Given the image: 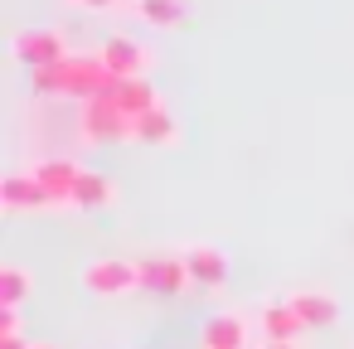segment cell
<instances>
[{"label": "cell", "mask_w": 354, "mask_h": 349, "mask_svg": "<svg viewBox=\"0 0 354 349\" xmlns=\"http://www.w3.org/2000/svg\"><path fill=\"white\" fill-rule=\"evenodd\" d=\"M78 180H83V165H73V160H64V155L35 165V185L49 194L54 209H73V189H78Z\"/></svg>", "instance_id": "7a4b0ae2"}, {"label": "cell", "mask_w": 354, "mask_h": 349, "mask_svg": "<svg viewBox=\"0 0 354 349\" xmlns=\"http://www.w3.org/2000/svg\"><path fill=\"white\" fill-rule=\"evenodd\" d=\"M30 349H54V344H30Z\"/></svg>", "instance_id": "7402d4cb"}, {"label": "cell", "mask_w": 354, "mask_h": 349, "mask_svg": "<svg viewBox=\"0 0 354 349\" xmlns=\"http://www.w3.org/2000/svg\"><path fill=\"white\" fill-rule=\"evenodd\" d=\"M112 199H117V185L97 170H83V180L73 189V209H107Z\"/></svg>", "instance_id": "9a60e30c"}, {"label": "cell", "mask_w": 354, "mask_h": 349, "mask_svg": "<svg viewBox=\"0 0 354 349\" xmlns=\"http://www.w3.org/2000/svg\"><path fill=\"white\" fill-rule=\"evenodd\" d=\"M131 117L127 112H117L107 97H93L88 102V117H83V136L88 141H131Z\"/></svg>", "instance_id": "277c9868"}, {"label": "cell", "mask_w": 354, "mask_h": 349, "mask_svg": "<svg viewBox=\"0 0 354 349\" xmlns=\"http://www.w3.org/2000/svg\"><path fill=\"white\" fill-rule=\"evenodd\" d=\"M286 301H291V310L301 315V325H310V330L335 325V315H339L335 296H325V291H296V296H286Z\"/></svg>", "instance_id": "7c38bea8"}, {"label": "cell", "mask_w": 354, "mask_h": 349, "mask_svg": "<svg viewBox=\"0 0 354 349\" xmlns=\"http://www.w3.org/2000/svg\"><path fill=\"white\" fill-rule=\"evenodd\" d=\"M117 112H127L131 122L141 117V112H151V107H160V97H156V88L146 83V78H117L107 93H102Z\"/></svg>", "instance_id": "ba28073f"}, {"label": "cell", "mask_w": 354, "mask_h": 349, "mask_svg": "<svg viewBox=\"0 0 354 349\" xmlns=\"http://www.w3.org/2000/svg\"><path fill=\"white\" fill-rule=\"evenodd\" d=\"M185 272H189L194 286H223V276H228V257H223L218 247H209V243H194V247L185 252Z\"/></svg>", "instance_id": "9c48e42d"}, {"label": "cell", "mask_w": 354, "mask_h": 349, "mask_svg": "<svg viewBox=\"0 0 354 349\" xmlns=\"http://www.w3.org/2000/svg\"><path fill=\"white\" fill-rule=\"evenodd\" d=\"M131 141H141V146H175V141H180V126H175L170 107L160 102V107L141 112L136 126H131Z\"/></svg>", "instance_id": "30bf717a"}, {"label": "cell", "mask_w": 354, "mask_h": 349, "mask_svg": "<svg viewBox=\"0 0 354 349\" xmlns=\"http://www.w3.org/2000/svg\"><path fill=\"white\" fill-rule=\"evenodd\" d=\"M136 10L151 25H180L185 20V0H136Z\"/></svg>", "instance_id": "e0dca14e"}, {"label": "cell", "mask_w": 354, "mask_h": 349, "mask_svg": "<svg viewBox=\"0 0 354 349\" xmlns=\"http://www.w3.org/2000/svg\"><path fill=\"white\" fill-rule=\"evenodd\" d=\"M0 349H30V344H25V339L15 334V339H0Z\"/></svg>", "instance_id": "d6986e66"}, {"label": "cell", "mask_w": 354, "mask_h": 349, "mask_svg": "<svg viewBox=\"0 0 354 349\" xmlns=\"http://www.w3.org/2000/svg\"><path fill=\"white\" fill-rule=\"evenodd\" d=\"M15 334H20V310L0 305V339H15Z\"/></svg>", "instance_id": "ac0fdd59"}, {"label": "cell", "mask_w": 354, "mask_h": 349, "mask_svg": "<svg viewBox=\"0 0 354 349\" xmlns=\"http://www.w3.org/2000/svg\"><path fill=\"white\" fill-rule=\"evenodd\" d=\"M199 339H204V349H248V325L238 315H214Z\"/></svg>", "instance_id": "5bb4252c"}, {"label": "cell", "mask_w": 354, "mask_h": 349, "mask_svg": "<svg viewBox=\"0 0 354 349\" xmlns=\"http://www.w3.org/2000/svg\"><path fill=\"white\" fill-rule=\"evenodd\" d=\"M30 83H35L39 93H64V97H83V102H93V97H102L117 78L107 73V64H102L97 54H78V59L54 64V68H35Z\"/></svg>", "instance_id": "6da1fadb"}, {"label": "cell", "mask_w": 354, "mask_h": 349, "mask_svg": "<svg viewBox=\"0 0 354 349\" xmlns=\"http://www.w3.org/2000/svg\"><path fill=\"white\" fill-rule=\"evenodd\" d=\"M97 59L107 64L112 78H141V73H146V49H141L131 35H112V39L97 49Z\"/></svg>", "instance_id": "8992f818"}, {"label": "cell", "mask_w": 354, "mask_h": 349, "mask_svg": "<svg viewBox=\"0 0 354 349\" xmlns=\"http://www.w3.org/2000/svg\"><path fill=\"white\" fill-rule=\"evenodd\" d=\"M0 204L6 209H54L49 194L35 185V175H6L0 180Z\"/></svg>", "instance_id": "8fae6325"}, {"label": "cell", "mask_w": 354, "mask_h": 349, "mask_svg": "<svg viewBox=\"0 0 354 349\" xmlns=\"http://www.w3.org/2000/svg\"><path fill=\"white\" fill-rule=\"evenodd\" d=\"M141 286L156 291V296H175L189 286V272H185V257H146L141 262Z\"/></svg>", "instance_id": "52a82bcc"}, {"label": "cell", "mask_w": 354, "mask_h": 349, "mask_svg": "<svg viewBox=\"0 0 354 349\" xmlns=\"http://www.w3.org/2000/svg\"><path fill=\"white\" fill-rule=\"evenodd\" d=\"M73 6H88V10H102V6H112V0H73Z\"/></svg>", "instance_id": "ffe728a7"}, {"label": "cell", "mask_w": 354, "mask_h": 349, "mask_svg": "<svg viewBox=\"0 0 354 349\" xmlns=\"http://www.w3.org/2000/svg\"><path fill=\"white\" fill-rule=\"evenodd\" d=\"M25 296H30V272L25 267H0V305H10V310H20L25 305Z\"/></svg>", "instance_id": "2e32d148"}, {"label": "cell", "mask_w": 354, "mask_h": 349, "mask_svg": "<svg viewBox=\"0 0 354 349\" xmlns=\"http://www.w3.org/2000/svg\"><path fill=\"white\" fill-rule=\"evenodd\" d=\"M15 54H20V64H30V73H35V68H54V64L68 59V54H64V39H59L54 30H25V35L15 39Z\"/></svg>", "instance_id": "5b68a950"}, {"label": "cell", "mask_w": 354, "mask_h": 349, "mask_svg": "<svg viewBox=\"0 0 354 349\" xmlns=\"http://www.w3.org/2000/svg\"><path fill=\"white\" fill-rule=\"evenodd\" d=\"M267 349H291V344H272V339H267Z\"/></svg>", "instance_id": "44dd1931"}, {"label": "cell", "mask_w": 354, "mask_h": 349, "mask_svg": "<svg viewBox=\"0 0 354 349\" xmlns=\"http://www.w3.org/2000/svg\"><path fill=\"white\" fill-rule=\"evenodd\" d=\"M83 286L93 296H122L131 286H141V262H122V257H102L83 272Z\"/></svg>", "instance_id": "3957f363"}, {"label": "cell", "mask_w": 354, "mask_h": 349, "mask_svg": "<svg viewBox=\"0 0 354 349\" xmlns=\"http://www.w3.org/2000/svg\"><path fill=\"white\" fill-rule=\"evenodd\" d=\"M262 330H267L272 344H291L306 325H301V315L291 310V301H272V305H262Z\"/></svg>", "instance_id": "4fadbf2b"}]
</instances>
